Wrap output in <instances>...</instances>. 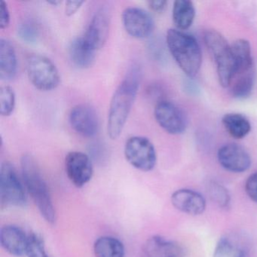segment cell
<instances>
[{
  "instance_id": "6da1fadb",
  "label": "cell",
  "mask_w": 257,
  "mask_h": 257,
  "mask_svg": "<svg viewBox=\"0 0 257 257\" xmlns=\"http://www.w3.org/2000/svg\"><path fill=\"white\" fill-rule=\"evenodd\" d=\"M141 73L139 66H132L114 91L109 104L106 124L108 136L112 140L119 138L127 122L136 100L141 84Z\"/></svg>"
},
{
  "instance_id": "7a4b0ae2",
  "label": "cell",
  "mask_w": 257,
  "mask_h": 257,
  "mask_svg": "<svg viewBox=\"0 0 257 257\" xmlns=\"http://www.w3.org/2000/svg\"><path fill=\"white\" fill-rule=\"evenodd\" d=\"M167 45L179 67L189 77L199 72L202 62L201 48L195 37L177 29L167 32Z\"/></svg>"
},
{
  "instance_id": "3957f363",
  "label": "cell",
  "mask_w": 257,
  "mask_h": 257,
  "mask_svg": "<svg viewBox=\"0 0 257 257\" xmlns=\"http://www.w3.org/2000/svg\"><path fill=\"white\" fill-rule=\"evenodd\" d=\"M21 165L25 186L40 213L48 222L55 223L56 220L55 207L52 204L47 185L35 159L31 155H25L22 158Z\"/></svg>"
},
{
  "instance_id": "277c9868",
  "label": "cell",
  "mask_w": 257,
  "mask_h": 257,
  "mask_svg": "<svg viewBox=\"0 0 257 257\" xmlns=\"http://www.w3.org/2000/svg\"><path fill=\"white\" fill-rule=\"evenodd\" d=\"M204 41L216 63L219 83L224 88L229 87L235 73V61L231 46L220 33L215 30L205 31Z\"/></svg>"
},
{
  "instance_id": "5b68a950",
  "label": "cell",
  "mask_w": 257,
  "mask_h": 257,
  "mask_svg": "<svg viewBox=\"0 0 257 257\" xmlns=\"http://www.w3.org/2000/svg\"><path fill=\"white\" fill-rule=\"evenodd\" d=\"M28 79L37 89L50 91L59 86L61 76L56 65L44 55L31 54L27 58Z\"/></svg>"
},
{
  "instance_id": "8992f818",
  "label": "cell",
  "mask_w": 257,
  "mask_h": 257,
  "mask_svg": "<svg viewBox=\"0 0 257 257\" xmlns=\"http://www.w3.org/2000/svg\"><path fill=\"white\" fill-rule=\"evenodd\" d=\"M126 160L134 168L147 172L155 168L157 155L153 143L145 137L133 136L126 141L124 149Z\"/></svg>"
},
{
  "instance_id": "52a82bcc",
  "label": "cell",
  "mask_w": 257,
  "mask_h": 257,
  "mask_svg": "<svg viewBox=\"0 0 257 257\" xmlns=\"http://www.w3.org/2000/svg\"><path fill=\"white\" fill-rule=\"evenodd\" d=\"M0 201L7 206L22 207L26 204L23 186L13 165L9 162L0 168Z\"/></svg>"
},
{
  "instance_id": "ba28073f",
  "label": "cell",
  "mask_w": 257,
  "mask_h": 257,
  "mask_svg": "<svg viewBox=\"0 0 257 257\" xmlns=\"http://www.w3.org/2000/svg\"><path fill=\"white\" fill-rule=\"evenodd\" d=\"M154 116L158 124L171 135L183 134L187 127V118L184 112L169 100L158 102L154 109Z\"/></svg>"
},
{
  "instance_id": "9c48e42d",
  "label": "cell",
  "mask_w": 257,
  "mask_h": 257,
  "mask_svg": "<svg viewBox=\"0 0 257 257\" xmlns=\"http://www.w3.org/2000/svg\"><path fill=\"white\" fill-rule=\"evenodd\" d=\"M122 24L128 35L135 39H145L154 31L155 23L151 15L138 7H129L122 13Z\"/></svg>"
},
{
  "instance_id": "30bf717a",
  "label": "cell",
  "mask_w": 257,
  "mask_h": 257,
  "mask_svg": "<svg viewBox=\"0 0 257 257\" xmlns=\"http://www.w3.org/2000/svg\"><path fill=\"white\" fill-rule=\"evenodd\" d=\"M72 128L85 138H93L99 131V118L95 109L86 103H80L72 108L69 114Z\"/></svg>"
},
{
  "instance_id": "8fae6325",
  "label": "cell",
  "mask_w": 257,
  "mask_h": 257,
  "mask_svg": "<svg viewBox=\"0 0 257 257\" xmlns=\"http://www.w3.org/2000/svg\"><path fill=\"white\" fill-rule=\"evenodd\" d=\"M109 30L110 13L108 9L101 7L94 13L82 38L96 52L106 44Z\"/></svg>"
},
{
  "instance_id": "7c38bea8",
  "label": "cell",
  "mask_w": 257,
  "mask_h": 257,
  "mask_svg": "<svg viewBox=\"0 0 257 257\" xmlns=\"http://www.w3.org/2000/svg\"><path fill=\"white\" fill-rule=\"evenodd\" d=\"M65 168L70 181L77 187L85 186L93 176L91 159L82 152H70L66 156Z\"/></svg>"
},
{
  "instance_id": "4fadbf2b",
  "label": "cell",
  "mask_w": 257,
  "mask_h": 257,
  "mask_svg": "<svg viewBox=\"0 0 257 257\" xmlns=\"http://www.w3.org/2000/svg\"><path fill=\"white\" fill-rule=\"evenodd\" d=\"M217 159L221 166L233 173H243L251 165L249 153L237 144H227L218 150Z\"/></svg>"
},
{
  "instance_id": "5bb4252c",
  "label": "cell",
  "mask_w": 257,
  "mask_h": 257,
  "mask_svg": "<svg viewBox=\"0 0 257 257\" xmlns=\"http://www.w3.org/2000/svg\"><path fill=\"white\" fill-rule=\"evenodd\" d=\"M171 203L180 211L191 216L202 214L206 209V200L201 194L189 189L175 191L171 195Z\"/></svg>"
},
{
  "instance_id": "9a60e30c",
  "label": "cell",
  "mask_w": 257,
  "mask_h": 257,
  "mask_svg": "<svg viewBox=\"0 0 257 257\" xmlns=\"http://www.w3.org/2000/svg\"><path fill=\"white\" fill-rule=\"evenodd\" d=\"M144 257H186L184 247L177 242L156 235L149 238L143 248Z\"/></svg>"
},
{
  "instance_id": "2e32d148",
  "label": "cell",
  "mask_w": 257,
  "mask_h": 257,
  "mask_svg": "<svg viewBox=\"0 0 257 257\" xmlns=\"http://www.w3.org/2000/svg\"><path fill=\"white\" fill-rule=\"evenodd\" d=\"M28 236L19 227L6 225L0 231V243L11 255L23 256L26 255Z\"/></svg>"
},
{
  "instance_id": "e0dca14e",
  "label": "cell",
  "mask_w": 257,
  "mask_h": 257,
  "mask_svg": "<svg viewBox=\"0 0 257 257\" xmlns=\"http://www.w3.org/2000/svg\"><path fill=\"white\" fill-rule=\"evenodd\" d=\"M18 72V58L14 46L7 39H0V79L11 81Z\"/></svg>"
},
{
  "instance_id": "ac0fdd59",
  "label": "cell",
  "mask_w": 257,
  "mask_h": 257,
  "mask_svg": "<svg viewBox=\"0 0 257 257\" xmlns=\"http://www.w3.org/2000/svg\"><path fill=\"white\" fill-rule=\"evenodd\" d=\"M69 56L72 63L79 69H88L95 61V51L91 49L82 37L75 39L69 45Z\"/></svg>"
},
{
  "instance_id": "d6986e66",
  "label": "cell",
  "mask_w": 257,
  "mask_h": 257,
  "mask_svg": "<svg viewBox=\"0 0 257 257\" xmlns=\"http://www.w3.org/2000/svg\"><path fill=\"white\" fill-rule=\"evenodd\" d=\"M173 21L179 31L189 29L195 17L193 3L189 0H177L174 3L172 11Z\"/></svg>"
},
{
  "instance_id": "ffe728a7",
  "label": "cell",
  "mask_w": 257,
  "mask_h": 257,
  "mask_svg": "<svg viewBox=\"0 0 257 257\" xmlns=\"http://www.w3.org/2000/svg\"><path fill=\"white\" fill-rule=\"evenodd\" d=\"M233 55L235 61V73L253 70V59L251 52L250 44L247 40L240 39L236 40L232 46Z\"/></svg>"
},
{
  "instance_id": "44dd1931",
  "label": "cell",
  "mask_w": 257,
  "mask_h": 257,
  "mask_svg": "<svg viewBox=\"0 0 257 257\" xmlns=\"http://www.w3.org/2000/svg\"><path fill=\"white\" fill-rule=\"evenodd\" d=\"M255 78V69L234 74L229 86L233 97L238 99L249 97L253 88Z\"/></svg>"
},
{
  "instance_id": "7402d4cb",
  "label": "cell",
  "mask_w": 257,
  "mask_h": 257,
  "mask_svg": "<svg viewBox=\"0 0 257 257\" xmlns=\"http://www.w3.org/2000/svg\"><path fill=\"white\" fill-rule=\"evenodd\" d=\"M222 124L232 138L242 139L251 130V124L246 116L239 113H227L222 117Z\"/></svg>"
},
{
  "instance_id": "603a6c76",
  "label": "cell",
  "mask_w": 257,
  "mask_h": 257,
  "mask_svg": "<svg viewBox=\"0 0 257 257\" xmlns=\"http://www.w3.org/2000/svg\"><path fill=\"white\" fill-rule=\"evenodd\" d=\"M96 257H124V247L118 239L109 236L99 237L94 245Z\"/></svg>"
},
{
  "instance_id": "cb8c5ba5",
  "label": "cell",
  "mask_w": 257,
  "mask_h": 257,
  "mask_svg": "<svg viewBox=\"0 0 257 257\" xmlns=\"http://www.w3.org/2000/svg\"><path fill=\"white\" fill-rule=\"evenodd\" d=\"M213 257H249L248 251L230 237H222L218 240Z\"/></svg>"
},
{
  "instance_id": "d4e9b609",
  "label": "cell",
  "mask_w": 257,
  "mask_h": 257,
  "mask_svg": "<svg viewBox=\"0 0 257 257\" xmlns=\"http://www.w3.org/2000/svg\"><path fill=\"white\" fill-rule=\"evenodd\" d=\"M16 93L8 85L0 88V114L2 116H10L16 107Z\"/></svg>"
},
{
  "instance_id": "484cf974",
  "label": "cell",
  "mask_w": 257,
  "mask_h": 257,
  "mask_svg": "<svg viewBox=\"0 0 257 257\" xmlns=\"http://www.w3.org/2000/svg\"><path fill=\"white\" fill-rule=\"evenodd\" d=\"M207 192L213 202L222 208H228L230 205V195L228 190L216 182H211L207 186Z\"/></svg>"
},
{
  "instance_id": "4316f807",
  "label": "cell",
  "mask_w": 257,
  "mask_h": 257,
  "mask_svg": "<svg viewBox=\"0 0 257 257\" xmlns=\"http://www.w3.org/2000/svg\"><path fill=\"white\" fill-rule=\"evenodd\" d=\"M26 255L28 257H49L45 249L44 242L40 236L36 234L28 236Z\"/></svg>"
},
{
  "instance_id": "83f0119b",
  "label": "cell",
  "mask_w": 257,
  "mask_h": 257,
  "mask_svg": "<svg viewBox=\"0 0 257 257\" xmlns=\"http://www.w3.org/2000/svg\"><path fill=\"white\" fill-rule=\"evenodd\" d=\"M18 35L22 41L26 43H34L38 39L39 31L37 26L32 22H25L19 25Z\"/></svg>"
},
{
  "instance_id": "f1b7e54d",
  "label": "cell",
  "mask_w": 257,
  "mask_h": 257,
  "mask_svg": "<svg viewBox=\"0 0 257 257\" xmlns=\"http://www.w3.org/2000/svg\"><path fill=\"white\" fill-rule=\"evenodd\" d=\"M245 191L249 198L257 203V172L248 177L245 183Z\"/></svg>"
},
{
  "instance_id": "f546056e",
  "label": "cell",
  "mask_w": 257,
  "mask_h": 257,
  "mask_svg": "<svg viewBox=\"0 0 257 257\" xmlns=\"http://www.w3.org/2000/svg\"><path fill=\"white\" fill-rule=\"evenodd\" d=\"M10 13L7 3L0 0V28L7 29L10 26Z\"/></svg>"
},
{
  "instance_id": "4dcf8cb0",
  "label": "cell",
  "mask_w": 257,
  "mask_h": 257,
  "mask_svg": "<svg viewBox=\"0 0 257 257\" xmlns=\"http://www.w3.org/2000/svg\"><path fill=\"white\" fill-rule=\"evenodd\" d=\"M84 1H67L65 6V14L67 16H72L76 14L79 9L84 4Z\"/></svg>"
},
{
  "instance_id": "1f68e13d",
  "label": "cell",
  "mask_w": 257,
  "mask_h": 257,
  "mask_svg": "<svg viewBox=\"0 0 257 257\" xmlns=\"http://www.w3.org/2000/svg\"><path fill=\"white\" fill-rule=\"evenodd\" d=\"M147 4L152 11L156 13H162L166 9L168 2L165 0H150L147 2Z\"/></svg>"
},
{
  "instance_id": "d6a6232c",
  "label": "cell",
  "mask_w": 257,
  "mask_h": 257,
  "mask_svg": "<svg viewBox=\"0 0 257 257\" xmlns=\"http://www.w3.org/2000/svg\"><path fill=\"white\" fill-rule=\"evenodd\" d=\"M48 4H50V5L53 6V7H58V5L61 4V1H59V0H52V1H48Z\"/></svg>"
}]
</instances>
